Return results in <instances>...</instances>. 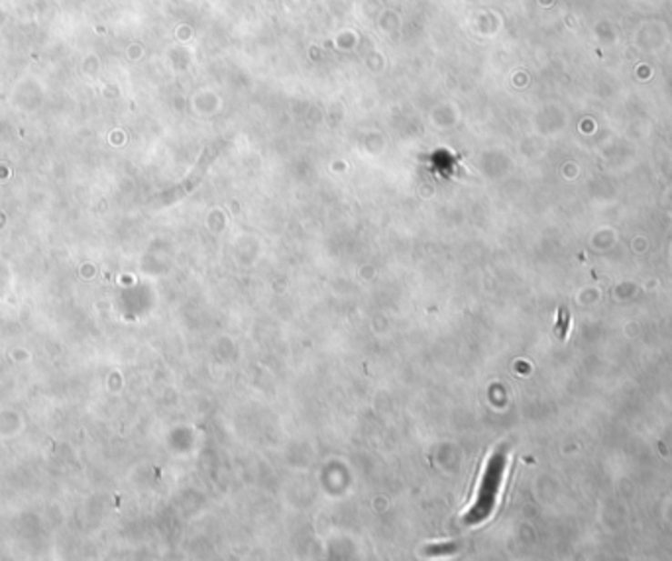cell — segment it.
Here are the masks:
<instances>
[{
  "instance_id": "obj_1",
  "label": "cell",
  "mask_w": 672,
  "mask_h": 561,
  "mask_svg": "<svg viewBox=\"0 0 672 561\" xmlns=\"http://www.w3.org/2000/svg\"><path fill=\"white\" fill-rule=\"evenodd\" d=\"M505 467H507L505 450L494 452L492 457L488 459V464H485L484 467L474 503H472L468 513L463 516V522L466 526L482 525L484 520H488L492 516L494 508L497 505V495H500V489H502Z\"/></svg>"
},
{
  "instance_id": "obj_2",
  "label": "cell",
  "mask_w": 672,
  "mask_h": 561,
  "mask_svg": "<svg viewBox=\"0 0 672 561\" xmlns=\"http://www.w3.org/2000/svg\"><path fill=\"white\" fill-rule=\"evenodd\" d=\"M566 328H568V313L566 310H560V322H558V336L560 338H565L566 336Z\"/></svg>"
},
{
  "instance_id": "obj_3",
  "label": "cell",
  "mask_w": 672,
  "mask_h": 561,
  "mask_svg": "<svg viewBox=\"0 0 672 561\" xmlns=\"http://www.w3.org/2000/svg\"><path fill=\"white\" fill-rule=\"evenodd\" d=\"M456 544H448V546H441V547H431V554H437V552H454L456 550Z\"/></svg>"
}]
</instances>
